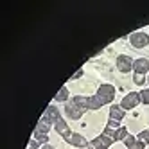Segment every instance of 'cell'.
<instances>
[{"mask_svg": "<svg viewBox=\"0 0 149 149\" xmlns=\"http://www.w3.org/2000/svg\"><path fill=\"white\" fill-rule=\"evenodd\" d=\"M95 95L102 101V104H110L115 99V86H111V84H101Z\"/></svg>", "mask_w": 149, "mask_h": 149, "instance_id": "obj_1", "label": "cell"}, {"mask_svg": "<svg viewBox=\"0 0 149 149\" xmlns=\"http://www.w3.org/2000/svg\"><path fill=\"white\" fill-rule=\"evenodd\" d=\"M130 43L135 47V49H142L146 45H149V34L142 33V31H138V33H133L130 36Z\"/></svg>", "mask_w": 149, "mask_h": 149, "instance_id": "obj_2", "label": "cell"}, {"mask_svg": "<svg viewBox=\"0 0 149 149\" xmlns=\"http://www.w3.org/2000/svg\"><path fill=\"white\" fill-rule=\"evenodd\" d=\"M138 102H142L140 101V93H138V92H131V93H127L126 97L122 99L120 106H122V110H133Z\"/></svg>", "mask_w": 149, "mask_h": 149, "instance_id": "obj_3", "label": "cell"}, {"mask_svg": "<svg viewBox=\"0 0 149 149\" xmlns=\"http://www.w3.org/2000/svg\"><path fill=\"white\" fill-rule=\"evenodd\" d=\"M65 111H67V115L70 117V119H74V120L81 119V115L84 113L74 101H67V104H65Z\"/></svg>", "mask_w": 149, "mask_h": 149, "instance_id": "obj_4", "label": "cell"}, {"mask_svg": "<svg viewBox=\"0 0 149 149\" xmlns=\"http://www.w3.org/2000/svg\"><path fill=\"white\" fill-rule=\"evenodd\" d=\"M111 144H113V140H111L110 136H106V135L102 133L101 136L93 138V140L90 142V147H93V149H108Z\"/></svg>", "mask_w": 149, "mask_h": 149, "instance_id": "obj_5", "label": "cell"}, {"mask_svg": "<svg viewBox=\"0 0 149 149\" xmlns=\"http://www.w3.org/2000/svg\"><path fill=\"white\" fill-rule=\"evenodd\" d=\"M117 68L120 72H130L133 68V59L130 56H126V54H120L117 58Z\"/></svg>", "mask_w": 149, "mask_h": 149, "instance_id": "obj_6", "label": "cell"}, {"mask_svg": "<svg viewBox=\"0 0 149 149\" xmlns=\"http://www.w3.org/2000/svg\"><path fill=\"white\" fill-rule=\"evenodd\" d=\"M54 130L65 138V140H68L70 138V135H72V131H70V127H68V124L63 120V119H58L56 122H54Z\"/></svg>", "mask_w": 149, "mask_h": 149, "instance_id": "obj_7", "label": "cell"}, {"mask_svg": "<svg viewBox=\"0 0 149 149\" xmlns=\"http://www.w3.org/2000/svg\"><path fill=\"white\" fill-rule=\"evenodd\" d=\"M133 70H135V74H146V72H149V59H146V58L135 59L133 61Z\"/></svg>", "mask_w": 149, "mask_h": 149, "instance_id": "obj_8", "label": "cell"}, {"mask_svg": "<svg viewBox=\"0 0 149 149\" xmlns=\"http://www.w3.org/2000/svg\"><path fill=\"white\" fill-rule=\"evenodd\" d=\"M43 117H45V119H47L49 122H52V124H54V122H56L58 119H61V115H59V110L56 108L54 104L47 106V110L43 111Z\"/></svg>", "mask_w": 149, "mask_h": 149, "instance_id": "obj_9", "label": "cell"}, {"mask_svg": "<svg viewBox=\"0 0 149 149\" xmlns=\"http://www.w3.org/2000/svg\"><path fill=\"white\" fill-rule=\"evenodd\" d=\"M124 144H126L127 149H144V147H146V144L140 142L138 138H135L133 135H127V136L124 138Z\"/></svg>", "mask_w": 149, "mask_h": 149, "instance_id": "obj_10", "label": "cell"}, {"mask_svg": "<svg viewBox=\"0 0 149 149\" xmlns=\"http://www.w3.org/2000/svg\"><path fill=\"white\" fill-rule=\"evenodd\" d=\"M124 111H126V110H122V106H119V104H111V108H110V119H111V120H117V122H120V120L124 119Z\"/></svg>", "mask_w": 149, "mask_h": 149, "instance_id": "obj_11", "label": "cell"}, {"mask_svg": "<svg viewBox=\"0 0 149 149\" xmlns=\"http://www.w3.org/2000/svg\"><path fill=\"white\" fill-rule=\"evenodd\" d=\"M67 142H68V144H72V146H76V147H86V146H88L86 138H84L83 135H79V133H72V135H70V138H68Z\"/></svg>", "mask_w": 149, "mask_h": 149, "instance_id": "obj_12", "label": "cell"}, {"mask_svg": "<svg viewBox=\"0 0 149 149\" xmlns=\"http://www.w3.org/2000/svg\"><path fill=\"white\" fill-rule=\"evenodd\" d=\"M50 126H52V122H49L45 117H41L40 122H38V126H36V130H34V133H38V135H49Z\"/></svg>", "mask_w": 149, "mask_h": 149, "instance_id": "obj_13", "label": "cell"}, {"mask_svg": "<svg viewBox=\"0 0 149 149\" xmlns=\"http://www.w3.org/2000/svg\"><path fill=\"white\" fill-rule=\"evenodd\" d=\"M104 135L110 136L113 142H115V140H124V138L127 136V130H126V127H119L117 131H113V133H104Z\"/></svg>", "mask_w": 149, "mask_h": 149, "instance_id": "obj_14", "label": "cell"}, {"mask_svg": "<svg viewBox=\"0 0 149 149\" xmlns=\"http://www.w3.org/2000/svg\"><path fill=\"white\" fill-rule=\"evenodd\" d=\"M102 101L97 97V95H90L88 97V110H92V111H95V110H99V108H102Z\"/></svg>", "mask_w": 149, "mask_h": 149, "instance_id": "obj_15", "label": "cell"}, {"mask_svg": "<svg viewBox=\"0 0 149 149\" xmlns=\"http://www.w3.org/2000/svg\"><path fill=\"white\" fill-rule=\"evenodd\" d=\"M72 101L76 102L83 111H86V110H88V97H84V95H76V97H74Z\"/></svg>", "mask_w": 149, "mask_h": 149, "instance_id": "obj_16", "label": "cell"}, {"mask_svg": "<svg viewBox=\"0 0 149 149\" xmlns=\"http://www.w3.org/2000/svg\"><path fill=\"white\" fill-rule=\"evenodd\" d=\"M68 99V90H67V86H63L58 93H56V97H54V101H58V102H63V101H67Z\"/></svg>", "mask_w": 149, "mask_h": 149, "instance_id": "obj_17", "label": "cell"}, {"mask_svg": "<svg viewBox=\"0 0 149 149\" xmlns=\"http://www.w3.org/2000/svg\"><path fill=\"white\" fill-rule=\"evenodd\" d=\"M119 122H117V120H108V124H106V130H104V133H113V131H117V130H119Z\"/></svg>", "mask_w": 149, "mask_h": 149, "instance_id": "obj_18", "label": "cell"}, {"mask_svg": "<svg viewBox=\"0 0 149 149\" xmlns=\"http://www.w3.org/2000/svg\"><path fill=\"white\" fill-rule=\"evenodd\" d=\"M136 138H138L140 142H144V144H149V130H144V131H140Z\"/></svg>", "mask_w": 149, "mask_h": 149, "instance_id": "obj_19", "label": "cell"}, {"mask_svg": "<svg viewBox=\"0 0 149 149\" xmlns=\"http://www.w3.org/2000/svg\"><path fill=\"white\" fill-rule=\"evenodd\" d=\"M133 81H135V84H144L146 74H135V76H133Z\"/></svg>", "mask_w": 149, "mask_h": 149, "instance_id": "obj_20", "label": "cell"}, {"mask_svg": "<svg viewBox=\"0 0 149 149\" xmlns=\"http://www.w3.org/2000/svg\"><path fill=\"white\" fill-rule=\"evenodd\" d=\"M140 101L144 104H149V88H146V90L140 92Z\"/></svg>", "mask_w": 149, "mask_h": 149, "instance_id": "obj_21", "label": "cell"}, {"mask_svg": "<svg viewBox=\"0 0 149 149\" xmlns=\"http://www.w3.org/2000/svg\"><path fill=\"white\" fill-rule=\"evenodd\" d=\"M40 146H41V144L36 140V138H31V140H29V146H27L25 149H38Z\"/></svg>", "mask_w": 149, "mask_h": 149, "instance_id": "obj_22", "label": "cell"}, {"mask_svg": "<svg viewBox=\"0 0 149 149\" xmlns=\"http://www.w3.org/2000/svg\"><path fill=\"white\" fill-rule=\"evenodd\" d=\"M83 72H84V70H83V68H79V70H77L76 74H74V76H72V77H70V79H72V81H76V79H79V77L83 76Z\"/></svg>", "mask_w": 149, "mask_h": 149, "instance_id": "obj_23", "label": "cell"}, {"mask_svg": "<svg viewBox=\"0 0 149 149\" xmlns=\"http://www.w3.org/2000/svg\"><path fill=\"white\" fill-rule=\"evenodd\" d=\"M43 149H54V147H52V146H49V144H45V146H43Z\"/></svg>", "mask_w": 149, "mask_h": 149, "instance_id": "obj_24", "label": "cell"}, {"mask_svg": "<svg viewBox=\"0 0 149 149\" xmlns=\"http://www.w3.org/2000/svg\"><path fill=\"white\" fill-rule=\"evenodd\" d=\"M88 149H93V147H88Z\"/></svg>", "mask_w": 149, "mask_h": 149, "instance_id": "obj_25", "label": "cell"}, {"mask_svg": "<svg viewBox=\"0 0 149 149\" xmlns=\"http://www.w3.org/2000/svg\"><path fill=\"white\" fill-rule=\"evenodd\" d=\"M147 81H149V77H147Z\"/></svg>", "mask_w": 149, "mask_h": 149, "instance_id": "obj_26", "label": "cell"}]
</instances>
